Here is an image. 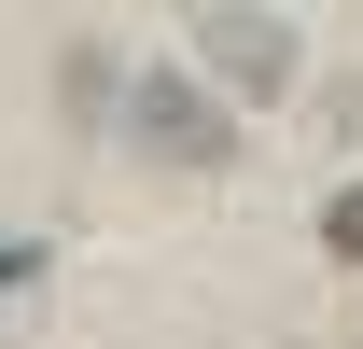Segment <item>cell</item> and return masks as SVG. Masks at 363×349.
I'll list each match as a JSON object with an SVG mask.
<instances>
[{"label":"cell","instance_id":"cell-1","mask_svg":"<svg viewBox=\"0 0 363 349\" xmlns=\"http://www.w3.org/2000/svg\"><path fill=\"white\" fill-rule=\"evenodd\" d=\"M196 70H224L238 98H266V84H294V28L279 14H196Z\"/></svg>","mask_w":363,"mask_h":349},{"label":"cell","instance_id":"cell-2","mask_svg":"<svg viewBox=\"0 0 363 349\" xmlns=\"http://www.w3.org/2000/svg\"><path fill=\"white\" fill-rule=\"evenodd\" d=\"M140 140H154L168 168H224V154H238V126L182 84V70H154V84H140Z\"/></svg>","mask_w":363,"mask_h":349},{"label":"cell","instance_id":"cell-3","mask_svg":"<svg viewBox=\"0 0 363 349\" xmlns=\"http://www.w3.org/2000/svg\"><path fill=\"white\" fill-rule=\"evenodd\" d=\"M321 252L363 265V182H335V196H321Z\"/></svg>","mask_w":363,"mask_h":349}]
</instances>
